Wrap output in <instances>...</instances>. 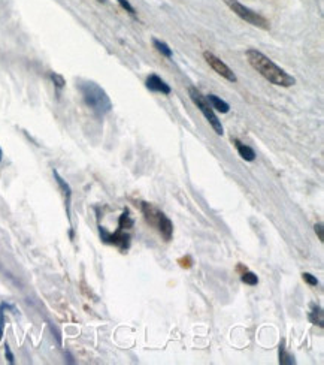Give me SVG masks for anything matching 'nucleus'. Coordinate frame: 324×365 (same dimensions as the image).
Listing matches in <instances>:
<instances>
[{"instance_id":"1","label":"nucleus","mask_w":324,"mask_h":365,"mask_svg":"<svg viewBox=\"0 0 324 365\" xmlns=\"http://www.w3.org/2000/svg\"><path fill=\"white\" fill-rule=\"evenodd\" d=\"M247 60L263 78H266L269 82H272L275 85L292 87L296 82V79L290 73H287L283 67H280L277 63H274L268 55H265L259 49H254V48L248 49Z\"/></svg>"},{"instance_id":"2","label":"nucleus","mask_w":324,"mask_h":365,"mask_svg":"<svg viewBox=\"0 0 324 365\" xmlns=\"http://www.w3.org/2000/svg\"><path fill=\"white\" fill-rule=\"evenodd\" d=\"M79 90L82 93V97H84L85 103L97 115H103V114H106V112H109L112 109V103H111L109 96L96 82H93V81H84V82L79 84Z\"/></svg>"},{"instance_id":"3","label":"nucleus","mask_w":324,"mask_h":365,"mask_svg":"<svg viewBox=\"0 0 324 365\" xmlns=\"http://www.w3.org/2000/svg\"><path fill=\"white\" fill-rule=\"evenodd\" d=\"M142 213H144V217L145 220L153 226L156 228L160 235L164 238V241H170L172 240V235H173V225L170 222V219L163 213L160 211L157 207H154L153 204H148V202H142Z\"/></svg>"},{"instance_id":"4","label":"nucleus","mask_w":324,"mask_h":365,"mask_svg":"<svg viewBox=\"0 0 324 365\" xmlns=\"http://www.w3.org/2000/svg\"><path fill=\"white\" fill-rule=\"evenodd\" d=\"M188 94H190L191 100L194 102V105L200 109V112H202V114L205 115V118L209 121V124L212 126L214 132H215L217 135H223L224 132H223L221 121H220L218 117L215 115V112H214L211 103L208 102V99H206V97H205L196 87H190V88H188Z\"/></svg>"},{"instance_id":"5","label":"nucleus","mask_w":324,"mask_h":365,"mask_svg":"<svg viewBox=\"0 0 324 365\" xmlns=\"http://www.w3.org/2000/svg\"><path fill=\"white\" fill-rule=\"evenodd\" d=\"M239 18H242L244 21H247V22H250L251 25H256V27H259V28H263V30H269L271 28V24H269V21L263 16V15H260V13H257V12H254V10H251L250 7H247V6H244L239 0H223Z\"/></svg>"},{"instance_id":"6","label":"nucleus","mask_w":324,"mask_h":365,"mask_svg":"<svg viewBox=\"0 0 324 365\" xmlns=\"http://www.w3.org/2000/svg\"><path fill=\"white\" fill-rule=\"evenodd\" d=\"M203 57H205V60H206V63L218 73V75H221L223 78H226L227 81H230V82H236L238 81V78H236V75H235V72L221 60V58H218L214 52H211V51H205L203 52Z\"/></svg>"},{"instance_id":"7","label":"nucleus","mask_w":324,"mask_h":365,"mask_svg":"<svg viewBox=\"0 0 324 365\" xmlns=\"http://www.w3.org/2000/svg\"><path fill=\"white\" fill-rule=\"evenodd\" d=\"M147 87L151 90V91H157V93H163V94H170V87L157 75H150L148 79H147Z\"/></svg>"},{"instance_id":"8","label":"nucleus","mask_w":324,"mask_h":365,"mask_svg":"<svg viewBox=\"0 0 324 365\" xmlns=\"http://www.w3.org/2000/svg\"><path fill=\"white\" fill-rule=\"evenodd\" d=\"M102 232H103V231H102ZM103 234H105V232H103ZM105 241L112 243V244H115V246L121 247L123 250H126V249H129V244H130V237H129V235H126V234H123L121 231H118V232H115L114 235H106V234H105Z\"/></svg>"},{"instance_id":"9","label":"nucleus","mask_w":324,"mask_h":365,"mask_svg":"<svg viewBox=\"0 0 324 365\" xmlns=\"http://www.w3.org/2000/svg\"><path fill=\"white\" fill-rule=\"evenodd\" d=\"M233 144H235V147H236L239 156H241L244 160H247V162H253V160H256V151H254L251 147L245 145V144L241 142L239 139H233Z\"/></svg>"},{"instance_id":"10","label":"nucleus","mask_w":324,"mask_h":365,"mask_svg":"<svg viewBox=\"0 0 324 365\" xmlns=\"http://www.w3.org/2000/svg\"><path fill=\"white\" fill-rule=\"evenodd\" d=\"M208 102L211 103V106H212V109H217V111H220V112H223V114H226V112H229L230 111V106H229V103L227 102H224L223 99H220L218 96H215V94H208Z\"/></svg>"},{"instance_id":"11","label":"nucleus","mask_w":324,"mask_h":365,"mask_svg":"<svg viewBox=\"0 0 324 365\" xmlns=\"http://www.w3.org/2000/svg\"><path fill=\"white\" fill-rule=\"evenodd\" d=\"M153 43H154L156 49H157L162 55H164V57H167V58L172 57V49L169 48L167 43H164V42H162V40H159V39H154Z\"/></svg>"},{"instance_id":"12","label":"nucleus","mask_w":324,"mask_h":365,"mask_svg":"<svg viewBox=\"0 0 324 365\" xmlns=\"http://www.w3.org/2000/svg\"><path fill=\"white\" fill-rule=\"evenodd\" d=\"M310 321L314 324V325H319V327H324V319H323V310L320 307H316L314 312L310 313Z\"/></svg>"},{"instance_id":"13","label":"nucleus","mask_w":324,"mask_h":365,"mask_svg":"<svg viewBox=\"0 0 324 365\" xmlns=\"http://www.w3.org/2000/svg\"><path fill=\"white\" fill-rule=\"evenodd\" d=\"M280 364H283V365L295 364V358H293V357H290V355L287 354V351H286L284 345H281V346H280Z\"/></svg>"},{"instance_id":"14","label":"nucleus","mask_w":324,"mask_h":365,"mask_svg":"<svg viewBox=\"0 0 324 365\" xmlns=\"http://www.w3.org/2000/svg\"><path fill=\"white\" fill-rule=\"evenodd\" d=\"M241 280H242L245 285H250V286H256V285L259 283V277H257L254 273H251V271H245V273L242 274Z\"/></svg>"},{"instance_id":"15","label":"nucleus","mask_w":324,"mask_h":365,"mask_svg":"<svg viewBox=\"0 0 324 365\" xmlns=\"http://www.w3.org/2000/svg\"><path fill=\"white\" fill-rule=\"evenodd\" d=\"M133 226V220L130 219V216H129V213L126 211L121 217H120V229H124V228H132Z\"/></svg>"},{"instance_id":"16","label":"nucleus","mask_w":324,"mask_h":365,"mask_svg":"<svg viewBox=\"0 0 324 365\" xmlns=\"http://www.w3.org/2000/svg\"><path fill=\"white\" fill-rule=\"evenodd\" d=\"M304 280H305L308 285H311V286H317V285H319L317 277H314V276L310 274V273H304Z\"/></svg>"},{"instance_id":"17","label":"nucleus","mask_w":324,"mask_h":365,"mask_svg":"<svg viewBox=\"0 0 324 365\" xmlns=\"http://www.w3.org/2000/svg\"><path fill=\"white\" fill-rule=\"evenodd\" d=\"M117 1H118V3H120V4H121V6H123V7H124V9H126L127 12H129V13H132V15H136V10H135V7H133V6H132V4H130V3H129L127 0H117Z\"/></svg>"},{"instance_id":"18","label":"nucleus","mask_w":324,"mask_h":365,"mask_svg":"<svg viewBox=\"0 0 324 365\" xmlns=\"http://www.w3.org/2000/svg\"><path fill=\"white\" fill-rule=\"evenodd\" d=\"M51 78H52V81L55 82L57 87H63V85H64V79H63L60 75H57V73H51Z\"/></svg>"},{"instance_id":"19","label":"nucleus","mask_w":324,"mask_h":365,"mask_svg":"<svg viewBox=\"0 0 324 365\" xmlns=\"http://www.w3.org/2000/svg\"><path fill=\"white\" fill-rule=\"evenodd\" d=\"M316 232H317V235H319V240L323 243L324 237H323V225H322V223L316 225Z\"/></svg>"},{"instance_id":"20","label":"nucleus","mask_w":324,"mask_h":365,"mask_svg":"<svg viewBox=\"0 0 324 365\" xmlns=\"http://www.w3.org/2000/svg\"><path fill=\"white\" fill-rule=\"evenodd\" d=\"M4 352H6V358H7V361L12 364L13 363V357H12V354H10V349H9V346H6L4 348Z\"/></svg>"},{"instance_id":"21","label":"nucleus","mask_w":324,"mask_h":365,"mask_svg":"<svg viewBox=\"0 0 324 365\" xmlns=\"http://www.w3.org/2000/svg\"><path fill=\"white\" fill-rule=\"evenodd\" d=\"M0 160H1V151H0Z\"/></svg>"},{"instance_id":"22","label":"nucleus","mask_w":324,"mask_h":365,"mask_svg":"<svg viewBox=\"0 0 324 365\" xmlns=\"http://www.w3.org/2000/svg\"><path fill=\"white\" fill-rule=\"evenodd\" d=\"M99 1H102V3H103V1H105V0H99Z\"/></svg>"}]
</instances>
